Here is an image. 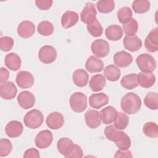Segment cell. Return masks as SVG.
Masks as SVG:
<instances>
[{"label":"cell","instance_id":"1","mask_svg":"<svg viewBox=\"0 0 158 158\" xmlns=\"http://www.w3.org/2000/svg\"><path fill=\"white\" fill-rule=\"evenodd\" d=\"M122 110L126 114L132 115L137 113L141 107V100L136 94L128 93L125 94L120 101Z\"/></svg>","mask_w":158,"mask_h":158},{"label":"cell","instance_id":"2","mask_svg":"<svg viewBox=\"0 0 158 158\" xmlns=\"http://www.w3.org/2000/svg\"><path fill=\"white\" fill-rule=\"evenodd\" d=\"M44 121L43 113L38 109H32L25 115L23 122L25 125L31 129L39 128Z\"/></svg>","mask_w":158,"mask_h":158},{"label":"cell","instance_id":"3","mask_svg":"<svg viewBox=\"0 0 158 158\" xmlns=\"http://www.w3.org/2000/svg\"><path fill=\"white\" fill-rule=\"evenodd\" d=\"M136 63L141 72L152 73L156 68L154 58L147 53L139 54L136 59Z\"/></svg>","mask_w":158,"mask_h":158},{"label":"cell","instance_id":"4","mask_svg":"<svg viewBox=\"0 0 158 158\" xmlns=\"http://www.w3.org/2000/svg\"><path fill=\"white\" fill-rule=\"evenodd\" d=\"M69 104L73 111L77 113L82 112L87 107V98L81 92H75L71 95Z\"/></svg>","mask_w":158,"mask_h":158},{"label":"cell","instance_id":"5","mask_svg":"<svg viewBox=\"0 0 158 158\" xmlns=\"http://www.w3.org/2000/svg\"><path fill=\"white\" fill-rule=\"evenodd\" d=\"M92 53L98 58L107 56L110 52V46L108 42L103 39L94 41L91 45Z\"/></svg>","mask_w":158,"mask_h":158},{"label":"cell","instance_id":"6","mask_svg":"<svg viewBox=\"0 0 158 158\" xmlns=\"http://www.w3.org/2000/svg\"><path fill=\"white\" fill-rule=\"evenodd\" d=\"M57 54V51L54 47L49 45H45L40 49L38 51V58L42 63L49 64L55 61Z\"/></svg>","mask_w":158,"mask_h":158},{"label":"cell","instance_id":"7","mask_svg":"<svg viewBox=\"0 0 158 158\" xmlns=\"http://www.w3.org/2000/svg\"><path fill=\"white\" fill-rule=\"evenodd\" d=\"M53 140V135L49 130L40 131L35 138V143L40 149H46L50 146Z\"/></svg>","mask_w":158,"mask_h":158},{"label":"cell","instance_id":"8","mask_svg":"<svg viewBox=\"0 0 158 158\" xmlns=\"http://www.w3.org/2000/svg\"><path fill=\"white\" fill-rule=\"evenodd\" d=\"M96 15L97 12L94 5L88 2L80 13V19L82 22L88 25L96 20Z\"/></svg>","mask_w":158,"mask_h":158},{"label":"cell","instance_id":"9","mask_svg":"<svg viewBox=\"0 0 158 158\" xmlns=\"http://www.w3.org/2000/svg\"><path fill=\"white\" fill-rule=\"evenodd\" d=\"M17 93L15 84L12 81H6L0 85V96L5 100L14 99Z\"/></svg>","mask_w":158,"mask_h":158},{"label":"cell","instance_id":"10","mask_svg":"<svg viewBox=\"0 0 158 158\" xmlns=\"http://www.w3.org/2000/svg\"><path fill=\"white\" fill-rule=\"evenodd\" d=\"M33 75L28 71H20L17 73L15 81L17 85L21 88H29L34 83Z\"/></svg>","mask_w":158,"mask_h":158},{"label":"cell","instance_id":"11","mask_svg":"<svg viewBox=\"0 0 158 158\" xmlns=\"http://www.w3.org/2000/svg\"><path fill=\"white\" fill-rule=\"evenodd\" d=\"M46 123L49 128L52 130H58L60 128L64 123V116L59 112H52L47 116Z\"/></svg>","mask_w":158,"mask_h":158},{"label":"cell","instance_id":"12","mask_svg":"<svg viewBox=\"0 0 158 158\" xmlns=\"http://www.w3.org/2000/svg\"><path fill=\"white\" fill-rule=\"evenodd\" d=\"M144 46L149 52H155L158 51V28L152 29L144 40Z\"/></svg>","mask_w":158,"mask_h":158},{"label":"cell","instance_id":"13","mask_svg":"<svg viewBox=\"0 0 158 158\" xmlns=\"http://www.w3.org/2000/svg\"><path fill=\"white\" fill-rule=\"evenodd\" d=\"M19 105L24 109H28L33 107L35 103V98L33 93L28 91L20 92L17 96Z\"/></svg>","mask_w":158,"mask_h":158},{"label":"cell","instance_id":"14","mask_svg":"<svg viewBox=\"0 0 158 158\" xmlns=\"http://www.w3.org/2000/svg\"><path fill=\"white\" fill-rule=\"evenodd\" d=\"M113 59L115 65L121 68L128 67L133 62L132 56L125 51L117 52L114 54Z\"/></svg>","mask_w":158,"mask_h":158},{"label":"cell","instance_id":"15","mask_svg":"<svg viewBox=\"0 0 158 158\" xmlns=\"http://www.w3.org/2000/svg\"><path fill=\"white\" fill-rule=\"evenodd\" d=\"M85 120L86 125L92 129L98 128L101 123L99 112L93 109H89L85 112Z\"/></svg>","mask_w":158,"mask_h":158},{"label":"cell","instance_id":"16","mask_svg":"<svg viewBox=\"0 0 158 158\" xmlns=\"http://www.w3.org/2000/svg\"><path fill=\"white\" fill-rule=\"evenodd\" d=\"M35 32V25L29 20H24L20 22L17 27V33L21 38H28Z\"/></svg>","mask_w":158,"mask_h":158},{"label":"cell","instance_id":"17","mask_svg":"<svg viewBox=\"0 0 158 158\" xmlns=\"http://www.w3.org/2000/svg\"><path fill=\"white\" fill-rule=\"evenodd\" d=\"M23 130L22 123L18 120L9 122L5 127V131L9 138H17L21 135Z\"/></svg>","mask_w":158,"mask_h":158},{"label":"cell","instance_id":"18","mask_svg":"<svg viewBox=\"0 0 158 158\" xmlns=\"http://www.w3.org/2000/svg\"><path fill=\"white\" fill-rule=\"evenodd\" d=\"M109 103V97L104 93L92 94L89 98V106L94 109H100Z\"/></svg>","mask_w":158,"mask_h":158},{"label":"cell","instance_id":"19","mask_svg":"<svg viewBox=\"0 0 158 158\" xmlns=\"http://www.w3.org/2000/svg\"><path fill=\"white\" fill-rule=\"evenodd\" d=\"M74 144L70 139L67 137H63L57 141V148L59 153L67 158L68 156L73 151Z\"/></svg>","mask_w":158,"mask_h":158},{"label":"cell","instance_id":"20","mask_svg":"<svg viewBox=\"0 0 158 158\" xmlns=\"http://www.w3.org/2000/svg\"><path fill=\"white\" fill-rule=\"evenodd\" d=\"M123 44L124 48L129 51H137L142 47V41L136 36H125L123 38Z\"/></svg>","mask_w":158,"mask_h":158},{"label":"cell","instance_id":"21","mask_svg":"<svg viewBox=\"0 0 158 158\" xmlns=\"http://www.w3.org/2000/svg\"><path fill=\"white\" fill-rule=\"evenodd\" d=\"M85 68L89 73L100 72L104 69V63L99 58L91 56L88 58L85 63Z\"/></svg>","mask_w":158,"mask_h":158},{"label":"cell","instance_id":"22","mask_svg":"<svg viewBox=\"0 0 158 158\" xmlns=\"http://www.w3.org/2000/svg\"><path fill=\"white\" fill-rule=\"evenodd\" d=\"M117 113L118 112L115 107L111 106H107L102 109L99 112L101 121L104 124H110L115 121Z\"/></svg>","mask_w":158,"mask_h":158},{"label":"cell","instance_id":"23","mask_svg":"<svg viewBox=\"0 0 158 158\" xmlns=\"http://www.w3.org/2000/svg\"><path fill=\"white\" fill-rule=\"evenodd\" d=\"M138 85L144 88H149L154 85L156 81V77L152 73L141 72L136 75Z\"/></svg>","mask_w":158,"mask_h":158},{"label":"cell","instance_id":"24","mask_svg":"<svg viewBox=\"0 0 158 158\" xmlns=\"http://www.w3.org/2000/svg\"><path fill=\"white\" fill-rule=\"evenodd\" d=\"M78 14L72 10H67L61 17V25L64 28H69L74 26L78 21Z\"/></svg>","mask_w":158,"mask_h":158},{"label":"cell","instance_id":"25","mask_svg":"<svg viewBox=\"0 0 158 158\" xmlns=\"http://www.w3.org/2000/svg\"><path fill=\"white\" fill-rule=\"evenodd\" d=\"M21 62L20 56L14 52H10L5 56V65L12 71H16L20 69L21 67Z\"/></svg>","mask_w":158,"mask_h":158},{"label":"cell","instance_id":"26","mask_svg":"<svg viewBox=\"0 0 158 158\" xmlns=\"http://www.w3.org/2000/svg\"><path fill=\"white\" fill-rule=\"evenodd\" d=\"M89 75L84 69H80L75 70L72 74V80L74 84L78 87L85 86L88 81Z\"/></svg>","mask_w":158,"mask_h":158},{"label":"cell","instance_id":"27","mask_svg":"<svg viewBox=\"0 0 158 158\" xmlns=\"http://www.w3.org/2000/svg\"><path fill=\"white\" fill-rule=\"evenodd\" d=\"M106 85V80L104 75L101 74H96L91 77L89 86L90 89L94 92L101 91Z\"/></svg>","mask_w":158,"mask_h":158},{"label":"cell","instance_id":"28","mask_svg":"<svg viewBox=\"0 0 158 158\" xmlns=\"http://www.w3.org/2000/svg\"><path fill=\"white\" fill-rule=\"evenodd\" d=\"M106 38L110 41H118L123 36V30L118 25H111L105 30Z\"/></svg>","mask_w":158,"mask_h":158},{"label":"cell","instance_id":"29","mask_svg":"<svg viewBox=\"0 0 158 158\" xmlns=\"http://www.w3.org/2000/svg\"><path fill=\"white\" fill-rule=\"evenodd\" d=\"M104 75L107 80L110 81H116L120 78L121 72L116 65L111 64L105 67Z\"/></svg>","mask_w":158,"mask_h":158},{"label":"cell","instance_id":"30","mask_svg":"<svg viewBox=\"0 0 158 158\" xmlns=\"http://www.w3.org/2000/svg\"><path fill=\"white\" fill-rule=\"evenodd\" d=\"M136 73H130L122 77L120 80V84L123 88L126 89H132L138 86Z\"/></svg>","mask_w":158,"mask_h":158},{"label":"cell","instance_id":"31","mask_svg":"<svg viewBox=\"0 0 158 158\" xmlns=\"http://www.w3.org/2000/svg\"><path fill=\"white\" fill-rule=\"evenodd\" d=\"M96 5L98 12L102 14L110 13L115 8V2L112 0H100Z\"/></svg>","mask_w":158,"mask_h":158},{"label":"cell","instance_id":"32","mask_svg":"<svg viewBox=\"0 0 158 158\" xmlns=\"http://www.w3.org/2000/svg\"><path fill=\"white\" fill-rule=\"evenodd\" d=\"M145 106L149 109L156 110L158 109V94L156 92H149L144 99Z\"/></svg>","mask_w":158,"mask_h":158},{"label":"cell","instance_id":"33","mask_svg":"<svg viewBox=\"0 0 158 158\" xmlns=\"http://www.w3.org/2000/svg\"><path fill=\"white\" fill-rule=\"evenodd\" d=\"M150 2L146 0H136L132 3V9L136 14H144L150 9Z\"/></svg>","mask_w":158,"mask_h":158},{"label":"cell","instance_id":"34","mask_svg":"<svg viewBox=\"0 0 158 158\" xmlns=\"http://www.w3.org/2000/svg\"><path fill=\"white\" fill-rule=\"evenodd\" d=\"M37 31L42 36H50L54 32V26L49 21L44 20L38 25Z\"/></svg>","mask_w":158,"mask_h":158},{"label":"cell","instance_id":"35","mask_svg":"<svg viewBox=\"0 0 158 158\" xmlns=\"http://www.w3.org/2000/svg\"><path fill=\"white\" fill-rule=\"evenodd\" d=\"M114 122V126L115 128L119 130H124L129 123V117L126 114L119 112L117 113V117Z\"/></svg>","mask_w":158,"mask_h":158},{"label":"cell","instance_id":"36","mask_svg":"<svg viewBox=\"0 0 158 158\" xmlns=\"http://www.w3.org/2000/svg\"><path fill=\"white\" fill-rule=\"evenodd\" d=\"M143 131L146 136L156 138L158 136V126L153 122H146L143 125Z\"/></svg>","mask_w":158,"mask_h":158},{"label":"cell","instance_id":"37","mask_svg":"<svg viewBox=\"0 0 158 158\" xmlns=\"http://www.w3.org/2000/svg\"><path fill=\"white\" fill-rule=\"evenodd\" d=\"M138 30V24L135 19H130L128 22L123 24V32L126 36H134L136 34Z\"/></svg>","mask_w":158,"mask_h":158},{"label":"cell","instance_id":"38","mask_svg":"<svg viewBox=\"0 0 158 158\" xmlns=\"http://www.w3.org/2000/svg\"><path fill=\"white\" fill-rule=\"evenodd\" d=\"M122 131L117 130L112 125L107 126L104 129V135L106 138L111 141H116L122 133Z\"/></svg>","mask_w":158,"mask_h":158},{"label":"cell","instance_id":"39","mask_svg":"<svg viewBox=\"0 0 158 158\" xmlns=\"http://www.w3.org/2000/svg\"><path fill=\"white\" fill-rule=\"evenodd\" d=\"M88 33L93 37H99L103 33V28L101 23L96 19L86 26Z\"/></svg>","mask_w":158,"mask_h":158},{"label":"cell","instance_id":"40","mask_svg":"<svg viewBox=\"0 0 158 158\" xmlns=\"http://www.w3.org/2000/svg\"><path fill=\"white\" fill-rule=\"evenodd\" d=\"M133 12L129 7H122L117 11V18L120 23L124 24L132 19Z\"/></svg>","mask_w":158,"mask_h":158},{"label":"cell","instance_id":"41","mask_svg":"<svg viewBox=\"0 0 158 158\" xmlns=\"http://www.w3.org/2000/svg\"><path fill=\"white\" fill-rule=\"evenodd\" d=\"M115 143L118 149L126 151L130 148L131 142L128 135L123 131L119 138L115 141Z\"/></svg>","mask_w":158,"mask_h":158},{"label":"cell","instance_id":"42","mask_svg":"<svg viewBox=\"0 0 158 158\" xmlns=\"http://www.w3.org/2000/svg\"><path fill=\"white\" fill-rule=\"evenodd\" d=\"M12 149V143L8 139L1 138L0 139V156H8Z\"/></svg>","mask_w":158,"mask_h":158},{"label":"cell","instance_id":"43","mask_svg":"<svg viewBox=\"0 0 158 158\" xmlns=\"http://www.w3.org/2000/svg\"><path fill=\"white\" fill-rule=\"evenodd\" d=\"M14 39L10 36H3L0 38V49L4 52H7L14 46Z\"/></svg>","mask_w":158,"mask_h":158},{"label":"cell","instance_id":"44","mask_svg":"<svg viewBox=\"0 0 158 158\" xmlns=\"http://www.w3.org/2000/svg\"><path fill=\"white\" fill-rule=\"evenodd\" d=\"M35 2L38 9L42 10H46L51 7L53 1L52 0H36Z\"/></svg>","mask_w":158,"mask_h":158},{"label":"cell","instance_id":"45","mask_svg":"<svg viewBox=\"0 0 158 158\" xmlns=\"http://www.w3.org/2000/svg\"><path fill=\"white\" fill-rule=\"evenodd\" d=\"M83 156V152L81 148L78 144H74L72 152L68 156L67 158H81Z\"/></svg>","mask_w":158,"mask_h":158},{"label":"cell","instance_id":"46","mask_svg":"<svg viewBox=\"0 0 158 158\" xmlns=\"http://www.w3.org/2000/svg\"><path fill=\"white\" fill-rule=\"evenodd\" d=\"M23 157L24 158H39L40 155L38 149L31 148L25 151Z\"/></svg>","mask_w":158,"mask_h":158},{"label":"cell","instance_id":"47","mask_svg":"<svg viewBox=\"0 0 158 158\" xmlns=\"http://www.w3.org/2000/svg\"><path fill=\"white\" fill-rule=\"evenodd\" d=\"M133 155L131 152L130 151L126 150V151H123V150H120V149H118L115 155H114V157L115 158H120V157H132Z\"/></svg>","mask_w":158,"mask_h":158},{"label":"cell","instance_id":"48","mask_svg":"<svg viewBox=\"0 0 158 158\" xmlns=\"http://www.w3.org/2000/svg\"><path fill=\"white\" fill-rule=\"evenodd\" d=\"M0 82L2 83L4 82L7 81V79L9 77V71L4 67H1L0 68Z\"/></svg>","mask_w":158,"mask_h":158}]
</instances>
